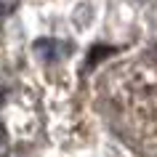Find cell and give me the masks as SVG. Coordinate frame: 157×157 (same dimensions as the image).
Instances as JSON below:
<instances>
[{
  "label": "cell",
  "mask_w": 157,
  "mask_h": 157,
  "mask_svg": "<svg viewBox=\"0 0 157 157\" xmlns=\"http://www.w3.org/2000/svg\"><path fill=\"white\" fill-rule=\"evenodd\" d=\"M6 139V128H3V123H0V141Z\"/></svg>",
  "instance_id": "6da1fadb"
},
{
  "label": "cell",
  "mask_w": 157,
  "mask_h": 157,
  "mask_svg": "<svg viewBox=\"0 0 157 157\" xmlns=\"http://www.w3.org/2000/svg\"><path fill=\"white\" fill-rule=\"evenodd\" d=\"M0 101H3V91H0Z\"/></svg>",
  "instance_id": "7a4b0ae2"
}]
</instances>
